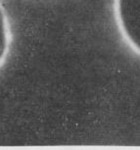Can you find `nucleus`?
I'll return each mask as SVG.
<instances>
[{
    "label": "nucleus",
    "instance_id": "nucleus-1",
    "mask_svg": "<svg viewBox=\"0 0 140 150\" xmlns=\"http://www.w3.org/2000/svg\"><path fill=\"white\" fill-rule=\"evenodd\" d=\"M114 14L122 38L140 55V0H114Z\"/></svg>",
    "mask_w": 140,
    "mask_h": 150
},
{
    "label": "nucleus",
    "instance_id": "nucleus-2",
    "mask_svg": "<svg viewBox=\"0 0 140 150\" xmlns=\"http://www.w3.org/2000/svg\"><path fill=\"white\" fill-rule=\"evenodd\" d=\"M10 44V32L9 25L6 14L0 2V66L6 58Z\"/></svg>",
    "mask_w": 140,
    "mask_h": 150
}]
</instances>
